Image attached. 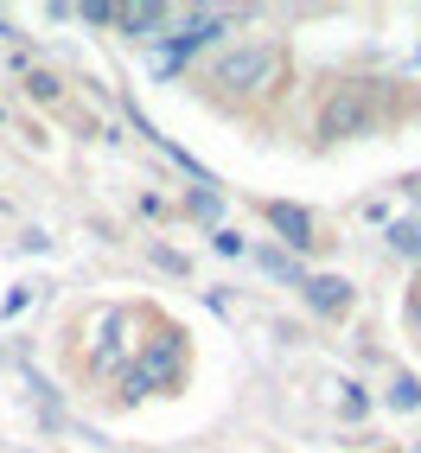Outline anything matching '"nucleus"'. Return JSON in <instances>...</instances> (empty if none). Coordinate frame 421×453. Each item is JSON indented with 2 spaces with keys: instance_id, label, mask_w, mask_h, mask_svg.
Wrapping results in <instances>:
<instances>
[{
  "instance_id": "obj_1",
  "label": "nucleus",
  "mask_w": 421,
  "mask_h": 453,
  "mask_svg": "<svg viewBox=\"0 0 421 453\" xmlns=\"http://www.w3.org/2000/svg\"><path fill=\"white\" fill-rule=\"evenodd\" d=\"M371 115H377V83H371V77H351V83H339L333 96H325V109H319V141H351V134H364Z\"/></svg>"
},
{
  "instance_id": "obj_2",
  "label": "nucleus",
  "mask_w": 421,
  "mask_h": 453,
  "mask_svg": "<svg viewBox=\"0 0 421 453\" xmlns=\"http://www.w3.org/2000/svg\"><path fill=\"white\" fill-rule=\"evenodd\" d=\"M281 77V51L275 45H236L210 65V83L218 89H268Z\"/></svg>"
},
{
  "instance_id": "obj_3",
  "label": "nucleus",
  "mask_w": 421,
  "mask_h": 453,
  "mask_svg": "<svg viewBox=\"0 0 421 453\" xmlns=\"http://www.w3.org/2000/svg\"><path fill=\"white\" fill-rule=\"evenodd\" d=\"M115 26H122L128 39H154L172 26V7H160V0H128V7H115Z\"/></svg>"
},
{
  "instance_id": "obj_4",
  "label": "nucleus",
  "mask_w": 421,
  "mask_h": 453,
  "mask_svg": "<svg viewBox=\"0 0 421 453\" xmlns=\"http://www.w3.org/2000/svg\"><path fill=\"white\" fill-rule=\"evenodd\" d=\"M166 377H172V351H166V345H154V351H147L141 365L122 377V396H147V389H160Z\"/></svg>"
},
{
  "instance_id": "obj_5",
  "label": "nucleus",
  "mask_w": 421,
  "mask_h": 453,
  "mask_svg": "<svg viewBox=\"0 0 421 453\" xmlns=\"http://www.w3.org/2000/svg\"><path fill=\"white\" fill-rule=\"evenodd\" d=\"M268 230H281L287 250H307V243H313V218H307L300 204H268Z\"/></svg>"
},
{
  "instance_id": "obj_6",
  "label": "nucleus",
  "mask_w": 421,
  "mask_h": 453,
  "mask_svg": "<svg viewBox=\"0 0 421 453\" xmlns=\"http://www.w3.org/2000/svg\"><path fill=\"white\" fill-rule=\"evenodd\" d=\"M300 288H307V307L313 313H345L351 307V281H339V275H307Z\"/></svg>"
},
{
  "instance_id": "obj_7",
  "label": "nucleus",
  "mask_w": 421,
  "mask_h": 453,
  "mask_svg": "<svg viewBox=\"0 0 421 453\" xmlns=\"http://www.w3.org/2000/svg\"><path fill=\"white\" fill-rule=\"evenodd\" d=\"M256 262H262V275H268V281H307V275H300V262H294L287 250H262Z\"/></svg>"
},
{
  "instance_id": "obj_8",
  "label": "nucleus",
  "mask_w": 421,
  "mask_h": 453,
  "mask_svg": "<svg viewBox=\"0 0 421 453\" xmlns=\"http://www.w3.org/2000/svg\"><path fill=\"white\" fill-rule=\"evenodd\" d=\"M186 211H192V218H218V211H224V198H218V186H192V198H186Z\"/></svg>"
},
{
  "instance_id": "obj_9",
  "label": "nucleus",
  "mask_w": 421,
  "mask_h": 453,
  "mask_svg": "<svg viewBox=\"0 0 421 453\" xmlns=\"http://www.w3.org/2000/svg\"><path fill=\"white\" fill-rule=\"evenodd\" d=\"M389 243H396L402 256H421V218H402V224H389Z\"/></svg>"
},
{
  "instance_id": "obj_10",
  "label": "nucleus",
  "mask_w": 421,
  "mask_h": 453,
  "mask_svg": "<svg viewBox=\"0 0 421 453\" xmlns=\"http://www.w3.org/2000/svg\"><path fill=\"white\" fill-rule=\"evenodd\" d=\"M389 409H421V383H415V377H396V389H389Z\"/></svg>"
},
{
  "instance_id": "obj_11",
  "label": "nucleus",
  "mask_w": 421,
  "mask_h": 453,
  "mask_svg": "<svg viewBox=\"0 0 421 453\" xmlns=\"http://www.w3.org/2000/svg\"><path fill=\"white\" fill-rule=\"evenodd\" d=\"M26 89H33L39 103H51V96H57V77H51V71H33V77H26Z\"/></svg>"
},
{
  "instance_id": "obj_12",
  "label": "nucleus",
  "mask_w": 421,
  "mask_h": 453,
  "mask_svg": "<svg viewBox=\"0 0 421 453\" xmlns=\"http://www.w3.org/2000/svg\"><path fill=\"white\" fill-rule=\"evenodd\" d=\"M89 26H115V7H103V0H89V7H77Z\"/></svg>"
},
{
  "instance_id": "obj_13",
  "label": "nucleus",
  "mask_w": 421,
  "mask_h": 453,
  "mask_svg": "<svg viewBox=\"0 0 421 453\" xmlns=\"http://www.w3.org/2000/svg\"><path fill=\"white\" fill-rule=\"evenodd\" d=\"M415 319H421V294H415Z\"/></svg>"
},
{
  "instance_id": "obj_14",
  "label": "nucleus",
  "mask_w": 421,
  "mask_h": 453,
  "mask_svg": "<svg viewBox=\"0 0 421 453\" xmlns=\"http://www.w3.org/2000/svg\"><path fill=\"white\" fill-rule=\"evenodd\" d=\"M0 33H13V26H7V19H0Z\"/></svg>"
},
{
  "instance_id": "obj_15",
  "label": "nucleus",
  "mask_w": 421,
  "mask_h": 453,
  "mask_svg": "<svg viewBox=\"0 0 421 453\" xmlns=\"http://www.w3.org/2000/svg\"><path fill=\"white\" fill-rule=\"evenodd\" d=\"M0 365H7V351H0Z\"/></svg>"
}]
</instances>
